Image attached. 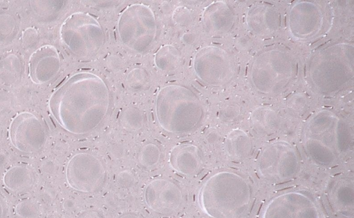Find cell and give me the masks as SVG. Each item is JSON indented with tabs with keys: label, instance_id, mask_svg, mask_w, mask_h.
Wrapping results in <instances>:
<instances>
[{
	"label": "cell",
	"instance_id": "obj_1",
	"mask_svg": "<svg viewBox=\"0 0 354 218\" xmlns=\"http://www.w3.org/2000/svg\"><path fill=\"white\" fill-rule=\"evenodd\" d=\"M110 94L98 75L81 72L63 81L48 100L49 110L67 132L84 135L97 128L109 108Z\"/></svg>",
	"mask_w": 354,
	"mask_h": 218
},
{
	"label": "cell",
	"instance_id": "obj_2",
	"mask_svg": "<svg viewBox=\"0 0 354 218\" xmlns=\"http://www.w3.org/2000/svg\"><path fill=\"white\" fill-rule=\"evenodd\" d=\"M198 202L209 218H242L252 202V187L239 173L218 172L203 184Z\"/></svg>",
	"mask_w": 354,
	"mask_h": 218
},
{
	"label": "cell",
	"instance_id": "obj_3",
	"mask_svg": "<svg viewBox=\"0 0 354 218\" xmlns=\"http://www.w3.org/2000/svg\"><path fill=\"white\" fill-rule=\"evenodd\" d=\"M155 110L160 126L173 134L192 131L203 117V106L197 95L182 85L161 88L156 97Z\"/></svg>",
	"mask_w": 354,
	"mask_h": 218
},
{
	"label": "cell",
	"instance_id": "obj_4",
	"mask_svg": "<svg viewBox=\"0 0 354 218\" xmlns=\"http://www.w3.org/2000/svg\"><path fill=\"white\" fill-rule=\"evenodd\" d=\"M59 35L68 49L79 57L95 54L105 41L99 21L92 14L84 12L70 14L61 25Z\"/></svg>",
	"mask_w": 354,
	"mask_h": 218
},
{
	"label": "cell",
	"instance_id": "obj_5",
	"mask_svg": "<svg viewBox=\"0 0 354 218\" xmlns=\"http://www.w3.org/2000/svg\"><path fill=\"white\" fill-rule=\"evenodd\" d=\"M118 32L122 43L130 50L143 52L153 43L157 22L151 8L144 3L128 6L118 20Z\"/></svg>",
	"mask_w": 354,
	"mask_h": 218
},
{
	"label": "cell",
	"instance_id": "obj_6",
	"mask_svg": "<svg viewBox=\"0 0 354 218\" xmlns=\"http://www.w3.org/2000/svg\"><path fill=\"white\" fill-rule=\"evenodd\" d=\"M66 179L69 186L75 190L95 193L104 185L106 171L97 157L88 152H79L68 161Z\"/></svg>",
	"mask_w": 354,
	"mask_h": 218
},
{
	"label": "cell",
	"instance_id": "obj_7",
	"mask_svg": "<svg viewBox=\"0 0 354 218\" xmlns=\"http://www.w3.org/2000/svg\"><path fill=\"white\" fill-rule=\"evenodd\" d=\"M299 168V161L295 150L289 146L281 143L268 147L257 161L260 175L275 184L293 179L297 176Z\"/></svg>",
	"mask_w": 354,
	"mask_h": 218
},
{
	"label": "cell",
	"instance_id": "obj_8",
	"mask_svg": "<svg viewBox=\"0 0 354 218\" xmlns=\"http://www.w3.org/2000/svg\"><path fill=\"white\" fill-rule=\"evenodd\" d=\"M261 218H325L324 212L310 194L298 190L281 193L266 206Z\"/></svg>",
	"mask_w": 354,
	"mask_h": 218
},
{
	"label": "cell",
	"instance_id": "obj_9",
	"mask_svg": "<svg viewBox=\"0 0 354 218\" xmlns=\"http://www.w3.org/2000/svg\"><path fill=\"white\" fill-rule=\"evenodd\" d=\"M9 138L17 150L34 153L44 148L48 134L42 121L33 113L25 111L16 115L11 121Z\"/></svg>",
	"mask_w": 354,
	"mask_h": 218
},
{
	"label": "cell",
	"instance_id": "obj_10",
	"mask_svg": "<svg viewBox=\"0 0 354 218\" xmlns=\"http://www.w3.org/2000/svg\"><path fill=\"white\" fill-rule=\"evenodd\" d=\"M147 207L162 215L177 212L183 205V195L180 186L174 181L158 178L150 181L144 192Z\"/></svg>",
	"mask_w": 354,
	"mask_h": 218
},
{
	"label": "cell",
	"instance_id": "obj_11",
	"mask_svg": "<svg viewBox=\"0 0 354 218\" xmlns=\"http://www.w3.org/2000/svg\"><path fill=\"white\" fill-rule=\"evenodd\" d=\"M61 59L57 48L44 45L37 48L28 60V75L35 84L52 81L59 72Z\"/></svg>",
	"mask_w": 354,
	"mask_h": 218
},
{
	"label": "cell",
	"instance_id": "obj_12",
	"mask_svg": "<svg viewBox=\"0 0 354 218\" xmlns=\"http://www.w3.org/2000/svg\"><path fill=\"white\" fill-rule=\"evenodd\" d=\"M169 163L176 172L184 175H195L203 166L201 152L192 143H182L175 146L169 155Z\"/></svg>",
	"mask_w": 354,
	"mask_h": 218
},
{
	"label": "cell",
	"instance_id": "obj_13",
	"mask_svg": "<svg viewBox=\"0 0 354 218\" xmlns=\"http://www.w3.org/2000/svg\"><path fill=\"white\" fill-rule=\"evenodd\" d=\"M36 177L32 169L24 164L9 168L3 175V183L5 187L15 194L30 191L34 186Z\"/></svg>",
	"mask_w": 354,
	"mask_h": 218
},
{
	"label": "cell",
	"instance_id": "obj_14",
	"mask_svg": "<svg viewBox=\"0 0 354 218\" xmlns=\"http://www.w3.org/2000/svg\"><path fill=\"white\" fill-rule=\"evenodd\" d=\"M22 62L19 57L9 52L0 59V81L12 86L19 82L22 76Z\"/></svg>",
	"mask_w": 354,
	"mask_h": 218
},
{
	"label": "cell",
	"instance_id": "obj_15",
	"mask_svg": "<svg viewBox=\"0 0 354 218\" xmlns=\"http://www.w3.org/2000/svg\"><path fill=\"white\" fill-rule=\"evenodd\" d=\"M180 51L174 46L164 45L159 48L154 55V62L158 69L162 71H172L180 63Z\"/></svg>",
	"mask_w": 354,
	"mask_h": 218
},
{
	"label": "cell",
	"instance_id": "obj_16",
	"mask_svg": "<svg viewBox=\"0 0 354 218\" xmlns=\"http://www.w3.org/2000/svg\"><path fill=\"white\" fill-rule=\"evenodd\" d=\"M64 1H31L30 6L35 15L42 21H51L59 14Z\"/></svg>",
	"mask_w": 354,
	"mask_h": 218
},
{
	"label": "cell",
	"instance_id": "obj_17",
	"mask_svg": "<svg viewBox=\"0 0 354 218\" xmlns=\"http://www.w3.org/2000/svg\"><path fill=\"white\" fill-rule=\"evenodd\" d=\"M18 31L15 16L8 10H0V42L11 41Z\"/></svg>",
	"mask_w": 354,
	"mask_h": 218
},
{
	"label": "cell",
	"instance_id": "obj_18",
	"mask_svg": "<svg viewBox=\"0 0 354 218\" xmlns=\"http://www.w3.org/2000/svg\"><path fill=\"white\" fill-rule=\"evenodd\" d=\"M144 114L136 107H128L121 113L120 121L122 126L129 130H140L144 124Z\"/></svg>",
	"mask_w": 354,
	"mask_h": 218
},
{
	"label": "cell",
	"instance_id": "obj_19",
	"mask_svg": "<svg viewBox=\"0 0 354 218\" xmlns=\"http://www.w3.org/2000/svg\"><path fill=\"white\" fill-rule=\"evenodd\" d=\"M161 152L159 147L152 143L143 146L139 151L138 161L145 168L156 166L160 161Z\"/></svg>",
	"mask_w": 354,
	"mask_h": 218
},
{
	"label": "cell",
	"instance_id": "obj_20",
	"mask_svg": "<svg viewBox=\"0 0 354 218\" xmlns=\"http://www.w3.org/2000/svg\"><path fill=\"white\" fill-rule=\"evenodd\" d=\"M15 211L20 218H37L40 214L39 204L30 199H23L18 202Z\"/></svg>",
	"mask_w": 354,
	"mask_h": 218
},
{
	"label": "cell",
	"instance_id": "obj_21",
	"mask_svg": "<svg viewBox=\"0 0 354 218\" xmlns=\"http://www.w3.org/2000/svg\"><path fill=\"white\" fill-rule=\"evenodd\" d=\"M148 81L147 72L142 68L132 69L127 75L126 83L133 90H139L145 86Z\"/></svg>",
	"mask_w": 354,
	"mask_h": 218
},
{
	"label": "cell",
	"instance_id": "obj_22",
	"mask_svg": "<svg viewBox=\"0 0 354 218\" xmlns=\"http://www.w3.org/2000/svg\"><path fill=\"white\" fill-rule=\"evenodd\" d=\"M39 40V32L33 27L26 28L21 37V44L25 48L34 46Z\"/></svg>",
	"mask_w": 354,
	"mask_h": 218
},
{
	"label": "cell",
	"instance_id": "obj_23",
	"mask_svg": "<svg viewBox=\"0 0 354 218\" xmlns=\"http://www.w3.org/2000/svg\"><path fill=\"white\" fill-rule=\"evenodd\" d=\"M12 103V96L6 90H0V113L8 110Z\"/></svg>",
	"mask_w": 354,
	"mask_h": 218
},
{
	"label": "cell",
	"instance_id": "obj_24",
	"mask_svg": "<svg viewBox=\"0 0 354 218\" xmlns=\"http://www.w3.org/2000/svg\"><path fill=\"white\" fill-rule=\"evenodd\" d=\"M118 181L123 187H129L133 184L134 178L131 172L123 171L119 174Z\"/></svg>",
	"mask_w": 354,
	"mask_h": 218
},
{
	"label": "cell",
	"instance_id": "obj_25",
	"mask_svg": "<svg viewBox=\"0 0 354 218\" xmlns=\"http://www.w3.org/2000/svg\"><path fill=\"white\" fill-rule=\"evenodd\" d=\"M188 16L185 8L179 7L174 12L173 19L176 23L183 26L185 24Z\"/></svg>",
	"mask_w": 354,
	"mask_h": 218
},
{
	"label": "cell",
	"instance_id": "obj_26",
	"mask_svg": "<svg viewBox=\"0 0 354 218\" xmlns=\"http://www.w3.org/2000/svg\"><path fill=\"white\" fill-rule=\"evenodd\" d=\"M77 218H104V217L100 211L91 208L82 212Z\"/></svg>",
	"mask_w": 354,
	"mask_h": 218
},
{
	"label": "cell",
	"instance_id": "obj_27",
	"mask_svg": "<svg viewBox=\"0 0 354 218\" xmlns=\"http://www.w3.org/2000/svg\"><path fill=\"white\" fill-rule=\"evenodd\" d=\"M9 156L8 155L3 151L0 150V167H3L6 165L9 161Z\"/></svg>",
	"mask_w": 354,
	"mask_h": 218
},
{
	"label": "cell",
	"instance_id": "obj_28",
	"mask_svg": "<svg viewBox=\"0 0 354 218\" xmlns=\"http://www.w3.org/2000/svg\"><path fill=\"white\" fill-rule=\"evenodd\" d=\"M5 204L2 198L0 197V218H4L5 216Z\"/></svg>",
	"mask_w": 354,
	"mask_h": 218
},
{
	"label": "cell",
	"instance_id": "obj_29",
	"mask_svg": "<svg viewBox=\"0 0 354 218\" xmlns=\"http://www.w3.org/2000/svg\"><path fill=\"white\" fill-rule=\"evenodd\" d=\"M120 218H141L139 215L135 213H126L122 215Z\"/></svg>",
	"mask_w": 354,
	"mask_h": 218
},
{
	"label": "cell",
	"instance_id": "obj_30",
	"mask_svg": "<svg viewBox=\"0 0 354 218\" xmlns=\"http://www.w3.org/2000/svg\"><path fill=\"white\" fill-rule=\"evenodd\" d=\"M66 204L68 205H65L66 208L68 209V208H73L74 206V204L72 201H68L67 202H66Z\"/></svg>",
	"mask_w": 354,
	"mask_h": 218
},
{
	"label": "cell",
	"instance_id": "obj_31",
	"mask_svg": "<svg viewBox=\"0 0 354 218\" xmlns=\"http://www.w3.org/2000/svg\"><path fill=\"white\" fill-rule=\"evenodd\" d=\"M0 138H1V130H0Z\"/></svg>",
	"mask_w": 354,
	"mask_h": 218
}]
</instances>
